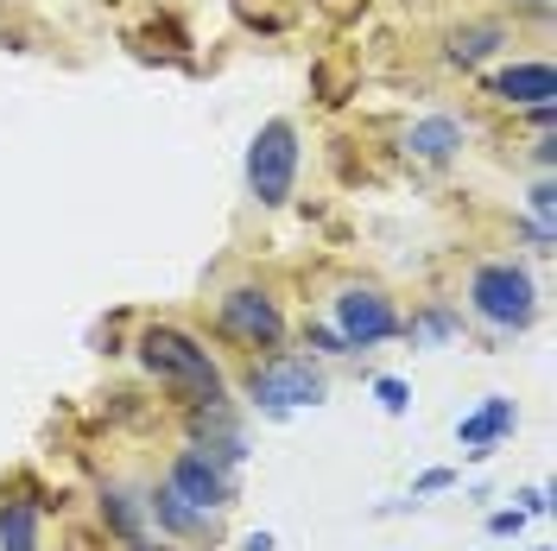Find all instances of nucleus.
Segmentation results:
<instances>
[{"label":"nucleus","mask_w":557,"mask_h":551,"mask_svg":"<svg viewBox=\"0 0 557 551\" xmlns=\"http://www.w3.org/2000/svg\"><path fill=\"white\" fill-rule=\"evenodd\" d=\"M0 551H38V507L0 501Z\"/></svg>","instance_id":"ddd939ff"},{"label":"nucleus","mask_w":557,"mask_h":551,"mask_svg":"<svg viewBox=\"0 0 557 551\" xmlns=\"http://www.w3.org/2000/svg\"><path fill=\"white\" fill-rule=\"evenodd\" d=\"M513 425H520V406H513L507 393H487L469 418H456V444L469 450V456H494V450H500V438H507Z\"/></svg>","instance_id":"6e6552de"},{"label":"nucleus","mask_w":557,"mask_h":551,"mask_svg":"<svg viewBox=\"0 0 557 551\" xmlns=\"http://www.w3.org/2000/svg\"><path fill=\"white\" fill-rule=\"evenodd\" d=\"M520 526H525V514H520V507H500V514H487V532H494V539H513Z\"/></svg>","instance_id":"aec40b11"},{"label":"nucleus","mask_w":557,"mask_h":551,"mask_svg":"<svg viewBox=\"0 0 557 551\" xmlns=\"http://www.w3.org/2000/svg\"><path fill=\"white\" fill-rule=\"evenodd\" d=\"M552 216H557V184L545 177V184H532V222L552 229Z\"/></svg>","instance_id":"f3484780"},{"label":"nucleus","mask_w":557,"mask_h":551,"mask_svg":"<svg viewBox=\"0 0 557 551\" xmlns=\"http://www.w3.org/2000/svg\"><path fill=\"white\" fill-rule=\"evenodd\" d=\"M134 551H165V546H152V539H146V546H134Z\"/></svg>","instance_id":"4be33fe9"},{"label":"nucleus","mask_w":557,"mask_h":551,"mask_svg":"<svg viewBox=\"0 0 557 551\" xmlns=\"http://www.w3.org/2000/svg\"><path fill=\"white\" fill-rule=\"evenodd\" d=\"M139 362H146L159 380L184 387L197 406H228V387H222V368L209 362V348L197 343V336L172 330V323H152V330H139Z\"/></svg>","instance_id":"f257e3e1"},{"label":"nucleus","mask_w":557,"mask_h":551,"mask_svg":"<svg viewBox=\"0 0 557 551\" xmlns=\"http://www.w3.org/2000/svg\"><path fill=\"white\" fill-rule=\"evenodd\" d=\"M298 184V127L292 121H267L253 146H247V197L278 209Z\"/></svg>","instance_id":"20e7f679"},{"label":"nucleus","mask_w":557,"mask_h":551,"mask_svg":"<svg viewBox=\"0 0 557 551\" xmlns=\"http://www.w3.org/2000/svg\"><path fill=\"white\" fill-rule=\"evenodd\" d=\"M532 7H552V0H532Z\"/></svg>","instance_id":"5701e85b"},{"label":"nucleus","mask_w":557,"mask_h":551,"mask_svg":"<svg viewBox=\"0 0 557 551\" xmlns=\"http://www.w3.org/2000/svg\"><path fill=\"white\" fill-rule=\"evenodd\" d=\"M520 501H525L520 514H552V488H545V482H539V488H525Z\"/></svg>","instance_id":"412c9836"},{"label":"nucleus","mask_w":557,"mask_h":551,"mask_svg":"<svg viewBox=\"0 0 557 551\" xmlns=\"http://www.w3.org/2000/svg\"><path fill=\"white\" fill-rule=\"evenodd\" d=\"M456 146H462V121H456V114H431V121H418L412 134H406V152L424 159V166L456 159Z\"/></svg>","instance_id":"f8f14e48"},{"label":"nucleus","mask_w":557,"mask_h":551,"mask_svg":"<svg viewBox=\"0 0 557 551\" xmlns=\"http://www.w3.org/2000/svg\"><path fill=\"white\" fill-rule=\"evenodd\" d=\"M102 526L121 539V546L134 551L146 546V494H134V488H102Z\"/></svg>","instance_id":"9b49d317"},{"label":"nucleus","mask_w":557,"mask_h":551,"mask_svg":"<svg viewBox=\"0 0 557 551\" xmlns=\"http://www.w3.org/2000/svg\"><path fill=\"white\" fill-rule=\"evenodd\" d=\"M165 488H172L184 507H197V514H222L228 494H235V476H228L222 463H209L197 444H184L172 456V469H165Z\"/></svg>","instance_id":"0eeeda50"},{"label":"nucleus","mask_w":557,"mask_h":551,"mask_svg":"<svg viewBox=\"0 0 557 551\" xmlns=\"http://www.w3.org/2000/svg\"><path fill=\"white\" fill-rule=\"evenodd\" d=\"M532 551H552V546H532Z\"/></svg>","instance_id":"b1692460"},{"label":"nucleus","mask_w":557,"mask_h":551,"mask_svg":"<svg viewBox=\"0 0 557 551\" xmlns=\"http://www.w3.org/2000/svg\"><path fill=\"white\" fill-rule=\"evenodd\" d=\"M323 393H330V380H323V368L305 362V355H273L267 368H253V375H247V400H253L267 418L305 413V406H317Z\"/></svg>","instance_id":"7ed1b4c3"},{"label":"nucleus","mask_w":557,"mask_h":551,"mask_svg":"<svg viewBox=\"0 0 557 551\" xmlns=\"http://www.w3.org/2000/svg\"><path fill=\"white\" fill-rule=\"evenodd\" d=\"M374 400H381L386 418H406V413H412V387H406L399 375H381V380H374Z\"/></svg>","instance_id":"dca6fc26"},{"label":"nucleus","mask_w":557,"mask_h":551,"mask_svg":"<svg viewBox=\"0 0 557 551\" xmlns=\"http://www.w3.org/2000/svg\"><path fill=\"white\" fill-rule=\"evenodd\" d=\"M500 26H462V33H450V64H482V58H494V51H500Z\"/></svg>","instance_id":"4468645a"},{"label":"nucleus","mask_w":557,"mask_h":551,"mask_svg":"<svg viewBox=\"0 0 557 551\" xmlns=\"http://www.w3.org/2000/svg\"><path fill=\"white\" fill-rule=\"evenodd\" d=\"M399 310H393V298H386L381 285H343L336 292V336H343L348 348H374V343H393L399 336Z\"/></svg>","instance_id":"39448f33"},{"label":"nucleus","mask_w":557,"mask_h":551,"mask_svg":"<svg viewBox=\"0 0 557 551\" xmlns=\"http://www.w3.org/2000/svg\"><path fill=\"white\" fill-rule=\"evenodd\" d=\"M462 298H469V317H482L494 336H513V330H525L539 317V285L513 260H482L469 273V292Z\"/></svg>","instance_id":"f03ea898"},{"label":"nucleus","mask_w":557,"mask_h":551,"mask_svg":"<svg viewBox=\"0 0 557 551\" xmlns=\"http://www.w3.org/2000/svg\"><path fill=\"white\" fill-rule=\"evenodd\" d=\"M215 317H222V330L247 348L285 343V317H278L273 292H260V285H228V292L215 298Z\"/></svg>","instance_id":"423d86ee"},{"label":"nucleus","mask_w":557,"mask_h":551,"mask_svg":"<svg viewBox=\"0 0 557 551\" xmlns=\"http://www.w3.org/2000/svg\"><path fill=\"white\" fill-rule=\"evenodd\" d=\"M399 336H412V343H450V336H462V317L450 305H431L424 317L399 323Z\"/></svg>","instance_id":"2eb2a0df"},{"label":"nucleus","mask_w":557,"mask_h":551,"mask_svg":"<svg viewBox=\"0 0 557 551\" xmlns=\"http://www.w3.org/2000/svg\"><path fill=\"white\" fill-rule=\"evenodd\" d=\"M146 519H159V532H172V539H209V532H215V514L184 507V501H177L165 482L146 494Z\"/></svg>","instance_id":"9d476101"},{"label":"nucleus","mask_w":557,"mask_h":551,"mask_svg":"<svg viewBox=\"0 0 557 551\" xmlns=\"http://www.w3.org/2000/svg\"><path fill=\"white\" fill-rule=\"evenodd\" d=\"M305 343H311V355H348V343L330 330V323H311V336H305Z\"/></svg>","instance_id":"6ab92c4d"},{"label":"nucleus","mask_w":557,"mask_h":551,"mask_svg":"<svg viewBox=\"0 0 557 551\" xmlns=\"http://www.w3.org/2000/svg\"><path fill=\"white\" fill-rule=\"evenodd\" d=\"M444 488H456V469H424V476L412 482V507L424 501V494H444Z\"/></svg>","instance_id":"a211bd4d"},{"label":"nucleus","mask_w":557,"mask_h":551,"mask_svg":"<svg viewBox=\"0 0 557 551\" xmlns=\"http://www.w3.org/2000/svg\"><path fill=\"white\" fill-rule=\"evenodd\" d=\"M500 102H513V108H545L557 96V70L545 64V58H532V64H507V70H494V83H487Z\"/></svg>","instance_id":"1a4fd4ad"}]
</instances>
